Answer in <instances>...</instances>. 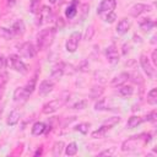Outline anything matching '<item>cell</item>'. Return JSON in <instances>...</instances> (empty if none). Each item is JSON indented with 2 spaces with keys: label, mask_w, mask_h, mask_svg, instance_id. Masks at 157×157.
I'll return each instance as SVG.
<instances>
[{
  "label": "cell",
  "mask_w": 157,
  "mask_h": 157,
  "mask_svg": "<svg viewBox=\"0 0 157 157\" xmlns=\"http://www.w3.org/2000/svg\"><path fill=\"white\" fill-rule=\"evenodd\" d=\"M151 141V134H140L135 136H130L128 140H125L121 144V151L130 152L137 150L142 144H147Z\"/></svg>",
  "instance_id": "6da1fadb"
},
{
  "label": "cell",
  "mask_w": 157,
  "mask_h": 157,
  "mask_svg": "<svg viewBox=\"0 0 157 157\" xmlns=\"http://www.w3.org/2000/svg\"><path fill=\"white\" fill-rule=\"evenodd\" d=\"M55 32H56V28H54V27L42 29L39 32V34L37 36V49L44 50V49L49 48L54 42Z\"/></svg>",
  "instance_id": "7a4b0ae2"
},
{
  "label": "cell",
  "mask_w": 157,
  "mask_h": 157,
  "mask_svg": "<svg viewBox=\"0 0 157 157\" xmlns=\"http://www.w3.org/2000/svg\"><path fill=\"white\" fill-rule=\"evenodd\" d=\"M6 65L10 66L11 69H13L15 71L20 72V74H26L27 72V66L26 64L20 59L18 55L16 54H11L7 59H6Z\"/></svg>",
  "instance_id": "3957f363"
},
{
  "label": "cell",
  "mask_w": 157,
  "mask_h": 157,
  "mask_svg": "<svg viewBox=\"0 0 157 157\" xmlns=\"http://www.w3.org/2000/svg\"><path fill=\"white\" fill-rule=\"evenodd\" d=\"M66 101H67V98H58V99H53V101H50V102H48V103H45V104L43 105L42 112H43L44 114H52V113L56 112L58 109H60V108L65 104Z\"/></svg>",
  "instance_id": "277c9868"
},
{
  "label": "cell",
  "mask_w": 157,
  "mask_h": 157,
  "mask_svg": "<svg viewBox=\"0 0 157 157\" xmlns=\"http://www.w3.org/2000/svg\"><path fill=\"white\" fill-rule=\"evenodd\" d=\"M80 39H81V33H80V32H72V33L69 36V38H67V40H66V43H65L66 50H67L69 53H75L76 49H77V47H78Z\"/></svg>",
  "instance_id": "5b68a950"
},
{
  "label": "cell",
  "mask_w": 157,
  "mask_h": 157,
  "mask_svg": "<svg viewBox=\"0 0 157 157\" xmlns=\"http://www.w3.org/2000/svg\"><path fill=\"white\" fill-rule=\"evenodd\" d=\"M140 65H141L144 72L147 75V77H150V78H152V80L156 77V70H155L153 66L151 65L150 59H148L146 55H144V54L140 56Z\"/></svg>",
  "instance_id": "8992f818"
},
{
  "label": "cell",
  "mask_w": 157,
  "mask_h": 157,
  "mask_svg": "<svg viewBox=\"0 0 157 157\" xmlns=\"http://www.w3.org/2000/svg\"><path fill=\"white\" fill-rule=\"evenodd\" d=\"M53 18V11L49 6H42L39 13H38V21H37V25L38 26H42L44 23H48L50 22Z\"/></svg>",
  "instance_id": "52a82bcc"
},
{
  "label": "cell",
  "mask_w": 157,
  "mask_h": 157,
  "mask_svg": "<svg viewBox=\"0 0 157 157\" xmlns=\"http://www.w3.org/2000/svg\"><path fill=\"white\" fill-rule=\"evenodd\" d=\"M117 6V1L115 0H102L99 6L97 7V13L103 16L104 13L107 15L108 12H112Z\"/></svg>",
  "instance_id": "ba28073f"
},
{
  "label": "cell",
  "mask_w": 157,
  "mask_h": 157,
  "mask_svg": "<svg viewBox=\"0 0 157 157\" xmlns=\"http://www.w3.org/2000/svg\"><path fill=\"white\" fill-rule=\"evenodd\" d=\"M37 53V48L31 43V42H26L21 45L20 48V54L23 56V58H27V59H31L36 55Z\"/></svg>",
  "instance_id": "9c48e42d"
},
{
  "label": "cell",
  "mask_w": 157,
  "mask_h": 157,
  "mask_svg": "<svg viewBox=\"0 0 157 157\" xmlns=\"http://www.w3.org/2000/svg\"><path fill=\"white\" fill-rule=\"evenodd\" d=\"M105 56H107L108 63H109L110 65L118 64V61H119V53H118V50H117V48H115L114 44L109 45V47L105 49Z\"/></svg>",
  "instance_id": "30bf717a"
},
{
  "label": "cell",
  "mask_w": 157,
  "mask_h": 157,
  "mask_svg": "<svg viewBox=\"0 0 157 157\" xmlns=\"http://www.w3.org/2000/svg\"><path fill=\"white\" fill-rule=\"evenodd\" d=\"M151 10V7L148 6V5H145V4H135V5H132L131 7H130V10H129V15L130 16H132V17H139L141 13H144L145 11H150Z\"/></svg>",
  "instance_id": "8fae6325"
},
{
  "label": "cell",
  "mask_w": 157,
  "mask_h": 157,
  "mask_svg": "<svg viewBox=\"0 0 157 157\" xmlns=\"http://www.w3.org/2000/svg\"><path fill=\"white\" fill-rule=\"evenodd\" d=\"M53 88H54V82L52 80H44L39 85L38 93H39V96H47L53 91Z\"/></svg>",
  "instance_id": "7c38bea8"
},
{
  "label": "cell",
  "mask_w": 157,
  "mask_h": 157,
  "mask_svg": "<svg viewBox=\"0 0 157 157\" xmlns=\"http://www.w3.org/2000/svg\"><path fill=\"white\" fill-rule=\"evenodd\" d=\"M29 97V93L26 91L25 87H18L13 92V99L15 102H25Z\"/></svg>",
  "instance_id": "4fadbf2b"
},
{
  "label": "cell",
  "mask_w": 157,
  "mask_h": 157,
  "mask_svg": "<svg viewBox=\"0 0 157 157\" xmlns=\"http://www.w3.org/2000/svg\"><path fill=\"white\" fill-rule=\"evenodd\" d=\"M131 27V22L128 20V18H121L119 22H118V26H117V32L119 34H125Z\"/></svg>",
  "instance_id": "5bb4252c"
},
{
  "label": "cell",
  "mask_w": 157,
  "mask_h": 157,
  "mask_svg": "<svg viewBox=\"0 0 157 157\" xmlns=\"http://www.w3.org/2000/svg\"><path fill=\"white\" fill-rule=\"evenodd\" d=\"M129 80V72H121V74H119V75H117L113 80H112V86H121V85H124L126 81Z\"/></svg>",
  "instance_id": "9a60e30c"
},
{
  "label": "cell",
  "mask_w": 157,
  "mask_h": 157,
  "mask_svg": "<svg viewBox=\"0 0 157 157\" xmlns=\"http://www.w3.org/2000/svg\"><path fill=\"white\" fill-rule=\"evenodd\" d=\"M18 120H20V112H18L17 109H13V110L7 115L6 123H7V125L13 126V125H16V124L18 123Z\"/></svg>",
  "instance_id": "2e32d148"
},
{
  "label": "cell",
  "mask_w": 157,
  "mask_h": 157,
  "mask_svg": "<svg viewBox=\"0 0 157 157\" xmlns=\"http://www.w3.org/2000/svg\"><path fill=\"white\" fill-rule=\"evenodd\" d=\"M77 4H78V1L77 0H72V2L67 6V9H66V11H65V16L67 17V18H72V17H75V15L77 13Z\"/></svg>",
  "instance_id": "e0dca14e"
},
{
  "label": "cell",
  "mask_w": 157,
  "mask_h": 157,
  "mask_svg": "<svg viewBox=\"0 0 157 157\" xmlns=\"http://www.w3.org/2000/svg\"><path fill=\"white\" fill-rule=\"evenodd\" d=\"M140 28L142 29V31H145V32H148V31H151L155 26H156V22L155 21H152L151 18H142L141 21H140Z\"/></svg>",
  "instance_id": "ac0fdd59"
},
{
  "label": "cell",
  "mask_w": 157,
  "mask_h": 157,
  "mask_svg": "<svg viewBox=\"0 0 157 157\" xmlns=\"http://www.w3.org/2000/svg\"><path fill=\"white\" fill-rule=\"evenodd\" d=\"M11 29H12V32H13L15 34H23V33H25V29H26L25 22H23L22 20H17V21L12 25Z\"/></svg>",
  "instance_id": "d6986e66"
},
{
  "label": "cell",
  "mask_w": 157,
  "mask_h": 157,
  "mask_svg": "<svg viewBox=\"0 0 157 157\" xmlns=\"http://www.w3.org/2000/svg\"><path fill=\"white\" fill-rule=\"evenodd\" d=\"M45 126H47V125H45L44 123H42V121H36V123L33 124V126H32V134L36 135V136L44 134Z\"/></svg>",
  "instance_id": "ffe728a7"
},
{
  "label": "cell",
  "mask_w": 157,
  "mask_h": 157,
  "mask_svg": "<svg viewBox=\"0 0 157 157\" xmlns=\"http://www.w3.org/2000/svg\"><path fill=\"white\" fill-rule=\"evenodd\" d=\"M64 75V64H60L58 66H55L50 74V78L53 80H59L61 78V76Z\"/></svg>",
  "instance_id": "44dd1931"
},
{
  "label": "cell",
  "mask_w": 157,
  "mask_h": 157,
  "mask_svg": "<svg viewBox=\"0 0 157 157\" xmlns=\"http://www.w3.org/2000/svg\"><path fill=\"white\" fill-rule=\"evenodd\" d=\"M42 9V0H31L29 2V12L38 15Z\"/></svg>",
  "instance_id": "7402d4cb"
},
{
  "label": "cell",
  "mask_w": 157,
  "mask_h": 157,
  "mask_svg": "<svg viewBox=\"0 0 157 157\" xmlns=\"http://www.w3.org/2000/svg\"><path fill=\"white\" fill-rule=\"evenodd\" d=\"M64 148H65V144H64L63 141H56V142H54L53 150H52L53 156H54V157L60 156V155L63 153V150H64Z\"/></svg>",
  "instance_id": "603a6c76"
},
{
  "label": "cell",
  "mask_w": 157,
  "mask_h": 157,
  "mask_svg": "<svg viewBox=\"0 0 157 157\" xmlns=\"http://www.w3.org/2000/svg\"><path fill=\"white\" fill-rule=\"evenodd\" d=\"M132 93H134L132 86H130V85H121V86H119V94L120 96L128 97V96H131Z\"/></svg>",
  "instance_id": "cb8c5ba5"
},
{
  "label": "cell",
  "mask_w": 157,
  "mask_h": 157,
  "mask_svg": "<svg viewBox=\"0 0 157 157\" xmlns=\"http://www.w3.org/2000/svg\"><path fill=\"white\" fill-rule=\"evenodd\" d=\"M13 36H15V33L12 32V29L5 28V27H0V38L6 39V40H10V39L13 38Z\"/></svg>",
  "instance_id": "d4e9b609"
},
{
  "label": "cell",
  "mask_w": 157,
  "mask_h": 157,
  "mask_svg": "<svg viewBox=\"0 0 157 157\" xmlns=\"http://www.w3.org/2000/svg\"><path fill=\"white\" fill-rule=\"evenodd\" d=\"M104 92V88L102 86H93L91 88V92H90V97L93 98V99H97L102 96V93Z\"/></svg>",
  "instance_id": "484cf974"
},
{
  "label": "cell",
  "mask_w": 157,
  "mask_h": 157,
  "mask_svg": "<svg viewBox=\"0 0 157 157\" xmlns=\"http://www.w3.org/2000/svg\"><path fill=\"white\" fill-rule=\"evenodd\" d=\"M144 121V118H141V117H137V115H132V117H130L129 118V120H128V128H136L137 125H140L141 123Z\"/></svg>",
  "instance_id": "4316f807"
},
{
  "label": "cell",
  "mask_w": 157,
  "mask_h": 157,
  "mask_svg": "<svg viewBox=\"0 0 157 157\" xmlns=\"http://www.w3.org/2000/svg\"><path fill=\"white\" fill-rule=\"evenodd\" d=\"M119 121H120V118H119V117H112V118H108L107 120H104L102 125L105 126L107 129H112V128L115 126Z\"/></svg>",
  "instance_id": "83f0119b"
},
{
  "label": "cell",
  "mask_w": 157,
  "mask_h": 157,
  "mask_svg": "<svg viewBox=\"0 0 157 157\" xmlns=\"http://www.w3.org/2000/svg\"><path fill=\"white\" fill-rule=\"evenodd\" d=\"M147 102L151 105L157 104V88H152L147 94Z\"/></svg>",
  "instance_id": "f1b7e54d"
},
{
  "label": "cell",
  "mask_w": 157,
  "mask_h": 157,
  "mask_svg": "<svg viewBox=\"0 0 157 157\" xmlns=\"http://www.w3.org/2000/svg\"><path fill=\"white\" fill-rule=\"evenodd\" d=\"M77 144L76 142H70L66 147H65V153L67 156H75L77 153Z\"/></svg>",
  "instance_id": "f546056e"
},
{
  "label": "cell",
  "mask_w": 157,
  "mask_h": 157,
  "mask_svg": "<svg viewBox=\"0 0 157 157\" xmlns=\"http://www.w3.org/2000/svg\"><path fill=\"white\" fill-rule=\"evenodd\" d=\"M90 126H91L90 123H80V124H77V125L75 126V130L78 131V132H81V134H83V135H86V134L88 132Z\"/></svg>",
  "instance_id": "4dcf8cb0"
},
{
  "label": "cell",
  "mask_w": 157,
  "mask_h": 157,
  "mask_svg": "<svg viewBox=\"0 0 157 157\" xmlns=\"http://www.w3.org/2000/svg\"><path fill=\"white\" fill-rule=\"evenodd\" d=\"M107 130H108V129H107L105 126H103V125H102L101 128H98L97 130H94V131L92 132V135H91V136H92L93 139H99V137H103Z\"/></svg>",
  "instance_id": "1f68e13d"
},
{
  "label": "cell",
  "mask_w": 157,
  "mask_h": 157,
  "mask_svg": "<svg viewBox=\"0 0 157 157\" xmlns=\"http://www.w3.org/2000/svg\"><path fill=\"white\" fill-rule=\"evenodd\" d=\"M94 109H96V110H105V109H108V108H107V99H105V98L98 99V101L96 102V104H94Z\"/></svg>",
  "instance_id": "d6a6232c"
},
{
  "label": "cell",
  "mask_w": 157,
  "mask_h": 157,
  "mask_svg": "<svg viewBox=\"0 0 157 157\" xmlns=\"http://www.w3.org/2000/svg\"><path fill=\"white\" fill-rule=\"evenodd\" d=\"M36 82H37V77L34 76V77H32V78H31V81H28V82H27V85L25 86L26 91H27L29 94L34 91V88H36Z\"/></svg>",
  "instance_id": "836d02e7"
},
{
  "label": "cell",
  "mask_w": 157,
  "mask_h": 157,
  "mask_svg": "<svg viewBox=\"0 0 157 157\" xmlns=\"http://www.w3.org/2000/svg\"><path fill=\"white\" fill-rule=\"evenodd\" d=\"M129 78L135 83H141L142 82V77L137 71H134L132 74H129Z\"/></svg>",
  "instance_id": "e575fe53"
},
{
  "label": "cell",
  "mask_w": 157,
  "mask_h": 157,
  "mask_svg": "<svg viewBox=\"0 0 157 157\" xmlns=\"http://www.w3.org/2000/svg\"><path fill=\"white\" fill-rule=\"evenodd\" d=\"M87 104H88V102H87L86 99H81V101L76 102V103L72 105V109H78V110H81V109H85V108L87 107Z\"/></svg>",
  "instance_id": "d590c367"
},
{
  "label": "cell",
  "mask_w": 157,
  "mask_h": 157,
  "mask_svg": "<svg viewBox=\"0 0 157 157\" xmlns=\"http://www.w3.org/2000/svg\"><path fill=\"white\" fill-rule=\"evenodd\" d=\"M115 20H117V13H115L114 11L108 12V13L104 16V21H105V22H108V23H113Z\"/></svg>",
  "instance_id": "8d00e7d4"
},
{
  "label": "cell",
  "mask_w": 157,
  "mask_h": 157,
  "mask_svg": "<svg viewBox=\"0 0 157 157\" xmlns=\"http://www.w3.org/2000/svg\"><path fill=\"white\" fill-rule=\"evenodd\" d=\"M9 81V74L7 72H0V88H2Z\"/></svg>",
  "instance_id": "74e56055"
},
{
  "label": "cell",
  "mask_w": 157,
  "mask_h": 157,
  "mask_svg": "<svg viewBox=\"0 0 157 157\" xmlns=\"http://www.w3.org/2000/svg\"><path fill=\"white\" fill-rule=\"evenodd\" d=\"M93 34H94L93 26L87 27V29H86V32H85V39H86V40H91V39H92V37H93Z\"/></svg>",
  "instance_id": "f35d334b"
},
{
  "label": "cell",
  "mask_w": 157,
  "mask_h": 157,
  "mask_svg": "<svg viewBox=\"0 0 157 157\" xmlns=\"http://www.w3.org/2000/svg\"><path fill=\"white\" fill-rule=\"evenodd\" d=\"M156 119H157V113H156V110H152L151 113H148V114L145 117V119H144V120H147V121L155 123V121H156Z\"/></svg>",
  "instance_id": "ab89813d"
},
{
  "label": "cell",
  "mask_w": 157,
  "mask_h": 157,
  "mask_svg": "<svg viewBox=\"0 0 157 157\" xmlns=\"http://www.w3.org/2000/svg\"><path fill=\"white\" fill-rule=\"evenodd\" d=\"M115 150H117L115 147H110L108 150H104V151L99 152V156H112V155L115 153Z\"/></svg>",
  "instance_id": "60d3db41"
},
{
  "label": "cell",
  "mask_w": 157,
  "mask_h": 157,
  "mask_svg": "<svg viewBox=\"0 0 157 157\" xmlns=\"http://www.w3.org/2000/svg\"><path fill=\"white\" fill-rule=\"evenodd\" d=\"M151 59H152L153 65H157V50H153V52H152V56H151Z\"/></svg>",
  "instance_id": "b9f144b4"
},
{
  "label": "cell",
  "mask_w": 157,
  "mask_h": 157,
  "mask_svg": "<svg viewBox=\"0 0 157 157\" xmlns=\"http://www.w3.org/2000/svg\"><path fill=\"white\" fill-rule=\"evenodd\" d=\"M5 66H6V59H5V56L0 55V69H4Z\"/></svg>",
  "instance_id": "7bdbcfd3"
},
{
  "label": "cell",
  "mask_w": 157,
  "mask_h": 157,
  "mask_svg": "<svg viewBox=\"0 0 157 157\" xmlns=\"http://www.w3.org/2000/svg\"><path fill=\"white\" fill-rule=\"evenodd\" d=\"M129 50H130V45H129L128 43H125V44L123 45V54L126 55V54L129 53Z\"/></svg>",
  "instance_id": "ee69618b"
},
{
  "label": "cell",
  "mask_w": 157,
  "mask_h": 157,
  "mask_svg": "<svg viewBox=\"0 0 157 157\" xmlns=\"http://www.w3.org/2000/svg\"><path fill=\"white\" fill-rule=\"evenodd\" d=\"M59 21H56V27L59 28V29H61L63 27H64V22H63V18H58Z\"/></svg>",
  "instance_id": "f6af8a7d"
},
{
  "label": "cell",
  "mask_w": 157,
  "mask_h": 157,
  "mask_svg": "<svg viewBox=\"0 0 157 157\" xmlns=\"http://www.w3.org/2000/svg\"><path fill=\"white\" fill-rule=\"evenodd\" d=\"M132 38H134V42H136V43H140V44L142 43V39H141V37H140V36H137V34H134V37H132Z\"/></svg>",
  "instance_id": "bcb514c9"
},
{
  "label": "cell",
  "mask_w": 157,
  "mask_h": 157,
  "mask_svg": "<svg viewBox=\"0 0 157 157\" xmlns=\"http://www.w3.org/2000/svg\"><path fill=\"white\" fill-rule=\"evenodd\" d=\"M42 151H43V148H42V147H40V148H38V150L34 152V156H36V157H37V156H40V155H42Z\"/></svg>",
  "instance_id": "7dc6e473"
},
{
  "label": "cell",
  "mask_w": 157,
  "mask_h": 157,
  "mask_svg": "<svg viewBox=\"0 0 157 157\" xmlns=\"http://www.w3.org/2000/svg\"><path fill=\"white\" fill-rule=\"evenodd\" d=\"M15 2H16V0H7V6H13L15 5Z\"/></svg>",
  "instance_id": "c3c4849f"
},
{
  "label": "cell",
  "mask_w": 157,
  "mask_h": 157,
  "mask_svg": "<svg viewBox=\"0 0 157 157\" xmlns=\"http://www.w3.org/2000/svg\"><path fill=\"white\" fill-rule=\"evenodd\" d=\"M151 43H152V44H155V43H156V36H153V37L151 38Z\"/></svg>",
  "instance_id": "681fc988"
},
{
  "label": "cell",
  "mask_w": 157,
  "mask_h": 157,
  "mask_svg": "<svg viewBox=\"0 0 157 157\" xmlns=\"http://www.w3.org/2000/svg\"><path fill=\"white\" fill-rule=\"evenodd\" d=\"M48 1H49L50 4H55V1H56V0H48Z\"/></svg>",
  "instance_id": "f907efd6"
},
{
  "label": "cell",
  "mask_w": 157,
  "mask_h": 157,
  "mask_svg": "<svg viewBox=\"0 0 157 157\" xmlns=\"http://www.w3.org/2000/svg\"><path fill=\"white\" fill-rule=\"evenodd\" d=\"M1 113H2V107H0V115H1Z\"/></svg>",
  "instance_id": "816d5d0a"
},
{
  "label": "cell",
  "mask_w": 157,
  "mask_h": 157,
  "mask_svg": "<svg viewBox=\"0 0 157 157\" xmlns=\"http://www.w3.org/2000/svg\"><path fill=\"white\" fill-rule=\"evenodd\" d=\"M0 99H1V92H0Z\"/></svg>",
  "instance_id": "f5cc1de1"
}]
</instances>
